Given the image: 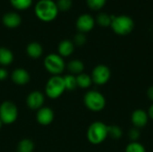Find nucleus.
Masks as SVG:
<instances>
[{
  "instance_id": "nucleus-1",
  "label": "nucleus",
  "mask_w": 153,
  "mask_h": 152,
  "mask_svg": "<svg viewBox=\"0 0 153 152\" xmlns=\"http://www.w3.org/2000/svg\"><path fill=\"white\" fill-rule=\"evenodd\" d=\"M35 15L37 18L44 22L54 21L58 14V8L56 3L53 0H39L34 7Z\"/></svg>"
},
{
  "instance_id": "nucleus-2",
  "label": "nucleus",
  "mask_w": 153,
  "mask_h": 152,
  "mask_svg": "<svg viewBox=\"0 0 153 152\" xmlns=\"http://www.w3.org/2000/svg\"><path fill=\"white\" fill-rule=\"evenodd\" d=\"M108 137V125L101 121L93 122L87 130V139L93 145L102 143Z\"/></svg>"
},
{
  "instance_id": "nucleus-3",
  "label": "nucleus",
  "mask_w": 153,
  "mask_h": 152,
  "mask_svg": "<svg viewBox=\"0 0 153 152\" xmlns=\"http://www.w3.org/2000/svg\"><path fill=\"white\" fill-rule=\"evenodd\" d=\"M110 26L116 34L120 36H125L132 32V30L134 28V22L128 15H119V16L113 15V19Z\"/></svg>"
},
{
  "instance_id": "nucleus-4",
  "label": "nucleus",
  "mask_w": 153,
  "mask_h": 152,
  "mask_svg": "<svg viewBox=\"0 0 153 152\" xmlns=\"http://www.w3.org/2000/svg\"><path fill=\"white\" fill-rule=\"evenodd\" d=\"M85 107L93 112L102 111L106 107V99L104 95L98 90H89L83 97Z\"/></svg>"
},
{
  "instance_id": "nucleus-5",
  "label": "nucleus",
  "mask_w": 153,
  "mask_h": 152,
  "mask_svg": "<svg viewBox=\"0 0 153 152\" xmlns=\"http://www.w3.org/2000/svg\"><path fill=\"white\" fill-rule=\"evenodd\" d=\"M65 90H66L65 82L61 75H53L48 80L45 87V93L48 98L56 99L62 96Z\"/></svg>"
},
{
  "instance_id": "nucleus-6",
  "label": "nucleus",
  "mask_w": 153,
  "mask_h": 152,
  "mask_svg": "<svg viewBox=\"0 0 153 152\" xmlns=\"http://www.w3.org/2000/svg\"><path fill=\"white\" fill-rule=\"evenodd\" d=\"M44 66L46 70L52 75H60L65 68L64 58L58 54H49L44 59Z\"/></svg>"
},
{
  "instance_id": "nucleus-7",
  "label": "nucleus",
  "mask_w": 153,
  "mask_h": 152,
  "mask_svg": "<svg viewBox=\"0 0 153 152\" xmlns=\"http://www.w3.org/2000/svg\"><path fill=\"white\" fill-rule=\"evenodd\" d=\"M18 117V108L16 105L10 101L5 100L0 105V120L3 125H12Z\"/></svg>"
},
{
  "instance_id": "nucleus-8",
  "label": "nucleus",
  "mask_w": 153,
  "mask_h": 152,
  "mask_svg": "<svg viewBox=\"0 0 153 152\" xmlns=\"http://www.w3.org/2000/svg\"><path fill=\"white\" fill-rule=\"evenodd\" d=\"M91 77L93 83L97 85H104L109 81L111 71L109 67L105 65H98L93 68Z\"/></svg>"
},
{
  "instance_id": "nucleus-9",
  "label": "nucleus",
  "mask_w": 153,
  "mask_h": 152,
  "mask_svg": "<svg viewBox=\"0 0 153 152\" xmlns=\"http://www.w3.org/2000/svg\"><path fill=\"white\" fill-rule=\"evenodd\" d=\"M95 25L94 18L88 13H83L80 15L76 20V28L82 33H86L91 31Z\"/></svg>"
},
{
  "instance_id": "nucleus-10",
  "label": "nucleus",
  "mask_w": 153,
  "mask_h": 152,
  "mask_svg": "<svg viewBox=\"0 0 153 152\" xmlns=\"http://www.w3.org/2000/svg\"><path fill=\"white\" fill-rule=\"evenodd\" d=\"M44 101V94L39 90L31 91L26 99V104L28 108L31 110H39V108H41L43 107Z\"/></svg>"
},
{
  "instance_id": "nucleus-11",
  "label": "nucleus",
  "mask_w": 153,
  "mask_h": 152,
  "mask_svg": "<svg viewBox=\"0 0 153 152\" xmlns=\"http://www.w3.org/2000/svg\"><path fill=\"white\" fill-rule=\"evenodd\" d=\"M149 121V116L148 113L141 108L135 109L132 115H131V122L133 124V125L135 128H143L144 127Z\"/></svg>"
},
{
  "instance_id": "nucleus-12",
  "label": "nucleus",
  "mask_w": 153,
  "mask_h": 152,
  "mask_svg": "<svg viewBox=\"0 0 153 152\" xmlns=\"http://www.w3.org/2000/svg\"><path fill=\"white\" fill-rule=\"evenodd\" d=\"M37 121L41 125H48L54 120V112L48 107H42L37 112Z\"/></svg>"
},
{
  "instance_id": "nucleus-13",
  "label": "nucleus",
  "mask_w": 153,
  "mask_h": 152,
  "mask_svg": "<svg viewBox=\"0 0 153 152\" xmlns=\"http://www.w3.org/2000/svg\"><path fill=\"white\" fill-rule=\"evenodd\" d=\"M11 78H12V81L17 85H25L30 80L29 72L23 68H17L13 70L12 73Z\"/></svg>"
},
{
  "instance_id": "nucleus-14",
  "label": "nucleus",
  "mask_w": 153,
  "mask_h": 152,
  "mask_svg": "<svg viewBox=\"0 0 153 152\" xmlns=\"http://www.w3.org/2000/svg\"><path fill=\"white\" fill-rule=\"evenodd\" d=\"M2 22L5 27L9 29H14L20 26V24L22 23V17L17 13L10 12L4 14L2 18Z\"/></svg>"
},
{
  "instance_id": "nucleus-15",
  "label": "nucleus",
  "mask_w": 153,
  "mask_h": 152,
  "mask_svg": "<svg viewBox=\"0 0 153 152\" xmlns=\"http://www.w3.org/2000/svg\"><path fill=\"white\" fill-rule=\"evenodd\" d=\"M58 55L62 57H67L70 56L74 50V44L73 41L69 39H64L62 40L58 45Z\"/></svg>"
},
{
  "instance_id": "nucleus-16",
  "label": "nucleus",
  "mask_w": 153,
  "mask_h": 152,
  "mask_svg": "<svg viewBox=\"0 0 153 152\" xmlns=\"http://www.w3.org/2000/svg\"><path fill=\"white\" fill-rule=\"evenodd\" d=\"M26 53L30 57L33 59H38L43 54V47L38 42H30L26 47Z\"/></svg>"
},
{
  "instance_id": "nucleus-17",
  "label": "nucleus",
  "mask_w": 153,
  "mask_h": 152,
  "mask_svg": "<svg viewBox=\"0 0 153 152\" xmlns=\"http://www.w3.org/2000/svg\"><path fill=\"white\" fill-rule=\"evenodd\" d=\"M13 52L4 47H0V65L6 66L13 63Z\"/></svg>"
},
{
  "instance_id": "nucleus-18",
  "label": "nucleus",
  "mask_w": 153,
  "mask_h": 152,
  "mask_svg": "<svg viewBox=\"0 0 153 152\" xmlns=\"http://www.w3.org/2000/svg\"><path fill=\"white\" fill-rule=\"evenodd\" d=\"M67 68H68V71L71 73V74H73V75H78V74L83 73L84 64L81 60L74 59V60H72V61H70L68 63Z\"/></svg>"
},
{
  "instance_id": "nucleus-19",
  "label": "nucleus",
  "mask_w": 153,
  "mask_h": 152,
  "mask_svg": "<svg viewBox=\"0 0 153 152\" xmlns=\"http://www.w3.org/2000/svg\"><path fill=\"white\" fill-rule=\"evenodd\" d=\"M76 82H77V87H80L81 89H88L92 84V80L91 75L84 73L76 75Z\"/></svg>"
},
{
  "instance_id": "nucleus-20",
  "label": "nucleus",
  "mask_w": 153,
  "mask_h": 152,
  "mask_svg": "<svg viewBox=\"0 0 153 152\" xmlns=\"http://www.w3.org/2000/svg\"><path fill=\"white\" fill-rule=\"evenodd\" d=\"M34 143L31 140L23 139L17 145V152H33Z\"/></svg>"
},
{
  "instance_id": "nucleus-21",
  "label": "nucleus",
  "mask_w": 153,
  "mask_h": 152,
  "mask_svg": "<svg viewBox=\"0 0 153 152\" xmlns=\"http://www.w3.org/2000/svg\"><path fill=\"white\" fill-rule=\"evenodd\" d=\"M113 19V15H108V13H100L97 15L96 21L98 24L101 27H108L111 25Z\"/></svg>"
},
{
  "instance_id": "nucleus-22",
  "label": "nucleus",
  "mask_w": 153,
  "mask_h": 152,
  "mask_svg": "<svg viewBox=\"0 0 153 152\" xmlns=\"http://www.w3.org/2000/svg\"><path fill=\"white\" fill-rule=\"evenodd\" d=\"M10 4L16 10H26L32 4L33 0H9Z\"/></svg>"
},
{
  "instance_id": "nucleus-23",
  "label": "nucleus",
  "mask_w": 153,
  "mask_h": 152,
  "mask_svg": "<svg viewBox=\"0 0 153 152\" xmlns=\"http://www.w3.org/2000/svg\"><path fill=\"white\" fill-rule=\"evenodd\" d=\"M65 82V90H74L77 88V82H76V76L73 74H66L63 77Z\"/></svg>"
},
{
  "instance_id": "nucleus-24",
  "label": "nucleus",
  "mask_w": 153,
  "mask_h": 152,
  "mask_svg": "<svg viewBox=\"0 0 153 152\" xmlns=\"http://www.w3.org/2000/svg\"><path fill=\"white\" fill-rule=\"evenodd\" d=\"M125 152H146V150L141 142H131L126 147Z\"/></svg>"
},
{
  "instance_id": "nucleus-25",
  "label": "nucleus",
  "mask_w": 153,
  "mask_h": 152,
  "mask_svg": "<svg viewBox=\"0 0 153 152\" xmlns=\"http://www.w3.org/2000/svg\"><path fill=\"white\" fill-rule=\"evenodd\" d=\"M108 136L114 140H119L123 136V130L117 125H108Z\"/></svg>"
},
{
  "instance_id": "nucleus-26",
  "label": "nucleus",
  "mask_w": 153,
  "mask_h": 152,
  "mask_svg": "<svg viewBox=\"0 0 153 152\" xmlns=\"http://www.w3.org/2000/svg\"><path fill=\"white\" fill-rule=\"evenodd\" d=\"M56 5L59 11L66 12L70 10L73 6V1L72 0H57Z\"/></svg>"
},
{
  "instance_id": "nucleus-27",
  "label": "nucleus",
  "mask_w": 153,
  "mask_h": 152,
  "mask_svg": "<svg viewBox=\"0 0 153 152\" xmlns=\"http://www.w3.org/2000/svg\"><path fill=\"white\" fill-rule=\"evenodd\" d=\"M88 6L92 10H100L105 4L107 0H86Z\"/></svg>"
},
{
  "instance_id": "nucleus-28",
  "label": "nucleus",
  "mask_w": 153,
  "mask_h": 152,
  "mask_svg": "<svg viewBox=\"0 0 153 152\" xmlns=\"http://www.w3.org/2000/svg\"><path fill=\"white\" fill-rule=\"evenodd\" d=\"M87 41V38L85 36L84 33H82V32H79L77 33L75 36H74V44L76 45V46H79V47H82L83 46Z\"/></svg>"
},
{
  "instance_id": "nucleus-29",
  "label": "nucleus",
  "mask_w": 153,
  "mask_h": 152,
  "mask_svg": "<svg viewBox=\"0 0 153 152\" xmlns=\"http://www.w3.org/2000/svg\"><path fill=\"white\" fill-rule=\"evenodd\" d=\"M140 136H141V132H140V129L138 128L134 127L130 129L128 132V137L131 140V142H138Z\"/></svg>"
},
{
  "instance_id": "nucleus-30",
  "label": "nucleus",
  "mask_w": 153,
  "mask_h": 152,
  "mask_svg": "<svg viewBox=\"0 0 153 152\" xmlns=\"http://www.w3.org/2000/svg\"><path fill=\"white\" fill-rule=\"evenodd\" d=\"M8 77V72L4 68H0V81H4Z\"/></svg>"
},
{
  "instance_id": "nucleus-31",
  "label": "nucleus",
  "mask_w": 153,
  "mask_h": 152,
  "mask_svg": "<svg viewBox=\"0 0 153 152\" xmlns=\"http://www.w3.org/2000/svg\"><path fill=\"white\" fill-rule=\"evenodd\" d=\"M147 97L149 98L150 100H152L153 102V85L149 87V89L147 90Z\"/></svg>"
},
{
  "instance_id": "nucleus-32",
  "label": "nucleus",
  "mask_w": 153,
  "mask_h": 152,
  "mask_svg": "<svg viewBox=\"0 0 153 152\" xmlns=\"http://www.w3.org/2000/svg\"><path fill=\"white\" fill-rule=\"evenodd\" d=\"M148 116H149V118H151V119H152L153 120V103L151 105V107L149 108V109H148Z\"/></svg>"
},
{
  "instance_id": "nucleus-33",
  "label": "nucleus",
  "mask_w": 153,
  "mask_h": 152,
  "mask_svg": "<svg viewBox=\"0 0 153 152\" xmlns=\"http://www.w3.org/2000/svg\"><path fill=\"white\" fill-rule=\"evenodd\" d=\"M2 125H3V123H2V121L0 120V129H1V127H2Z\"/></svg>"
}]
</instances>
